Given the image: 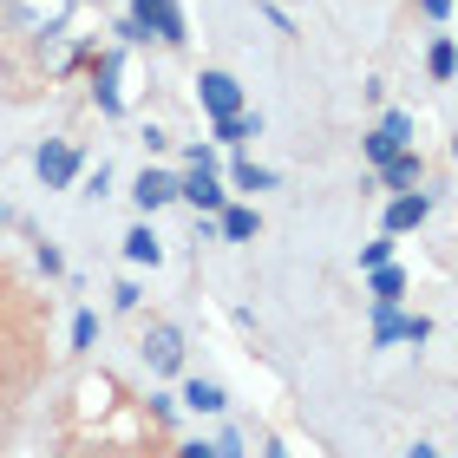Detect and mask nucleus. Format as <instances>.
<instances>
[{
    "label": "nucleus",
    "mask_w": 458,
    "mask_h": 458,
    "mask_svg": "<svg viewBox=\"0 0 458 458\" xmlns=\"http://www.w3.org/2000/svg\"><path fill=\"white\" fill-rule=\"evenodd\" d=\"M131 20H138V27H144V39H164V47H183V39H191V33H183V13H177V0H131Z\"/></svg>",
    "instance_id": "nucleus-1"
},
{
    "label": "nucleus",
    "mask_w": 458,
    "mask_h": 458,
    "mask_svg": "<svg viewBox=\"0 0 458 458\" xmlns=\"http://www.w3.org/2000/svg\"><path fill=\"white\" fill-rule=\"evenodd\" d=\"M432 321L426 315H400V308H373V341L393 347V341H426Z\"/></svg>",
    "instance_id": "nucleus-2"
},
{
    "label": "nucleus",
    "mask_w": 458,
    "mask_h": 458,
    "mask_svg": "<svg viewBox=\"0 0 458 458\" xmlns=\"http://www.w3.org/2000/svg\"><path fill=\"white\" fill-rule=\"evenodd\" d=\"M66 13H72V0H13L20 33H59V27H66Z\"/></svg>",
    "instance_id": "nucleus-3"
},
{
    "label": "nucleus",
    "mask_w": 458,
    "mask_h": 458,
    "mask_svg": "<svg viewBox=\"0 0 458 458\" xmlns=\"http://www.w3.org/2000/svg\"><path fill=\"white\" fill-rule=\"evenodd\" d=\"M33 171H39V183H47V191H66V183L79 177V151H72V144H39Z\"/></svg>",
    "instance_id": "nucleus-4"
},
{
    "label": "nucleus",
    "mask_w": 458,
    "mask_h": 458,
    "mask_svg": "<svg viewBox=\"0 0 458 458\" xmlns=\"http://www.w3.org/2000/svg\"><path fill=\"white\" fill-rule=\"evenodd\" d=\"M393 151H412V118H406V112H386L380 131L367 138V157H373V164H386Z\"/></svg>",
    "instance_id": "nucleus-5"
},
{
    "label": "nucleus",
    "mask_w": 458,
    "mask_h": 458,
    "mask_svg": "<svg viewBox=\"0 0 458 458\" xmlns=\"http://www.w3.org/2000/svg\"><path fill=\"white\" fill-rule=\"evenodd\" d=\"M197 98H203V112H210V118L242 112V86H236L229 72H203V79H197Z\"/></svg>",
    "instance_id": "nucleus-6"
},
{
    "label": "nucleus",
    "mask_w": 458,
    "mask_h": 458,
    "mask_svg": "<svg viewBox=\"0 0 458 458\" xmlns=\"http://www.w3.org/2000/svg\"><path fill=\"white\" fill-rule=\"evenodd\" d=\"M144 360H151L157 373H177V360H183V335L171 321H151V335H144Z\"/></svg>",
    "instance_id": "nucleus-7"
},
{
    "label": "nucleus",
    "mask_w": 458,
    "mask_h": 458,
    "mask_svg": "<svg viewBox=\"0 0 458 458\" xmlns=\"http://www.w3.org/2000/svg\"><path fill=\"white\" fill-rule=\"evenodd\" d=\"M177 197L197 203V210H223V183H216L210 164H191V177H177Z\"/></svg>",
    "instance_id": "nucleus-8"
},
{
    "label": "nucleus",
    "mask_w": 458,
    "mask_h": 458,
    "mask_svg": "<svg viewBox=\"0 0 458 458\" xmlns=\"http://www.w3.org/2000/svg\"><path fill=\"white\" fill-rule=\"evenodd\" d=\"M426 210H432V197L400 191V197L386 203V236H406V229H420V223H426Z\"/></svg>",
    "instance_id": "nucleus-9"
},
{
    "label": "nucleus",
    "mask_w": 458,
    "mask_h": 458,
    "mask_svg": "<svg viewBox=\"0 0 458 458\" xmlns=\"http://www.w3.org/2000/svg\"><path fill=\"white\" fill-rule=\"evenodd\" d=\"M380 183L386 191H420V151H393L380 164Z\"/></svg>",
    "instance_id": "nucleus-10"
},
{
    "label": "nucleus",
    "mask_w": 458,
    "mask_h": 458,
    "mask_svg": "<svg viewBox=\"0 0 458 458\" xmlns=\"http://www.w3.org/2000/svg\"><path fill=\"white\" fill-rule=\"evenodd\" d=\"M92 92H98V112H124V98H118V53H106L92 66Z\"/></svg>",
    "instance_id": "nucleus-11"
},
{
    "label": "nucleus",
    "mask_w": 458,
    "mask_h": 458,
    "mask_svg": "<svg viewBox=\"0 0 458 458\" xmlns=\"http://www.w3.org/2000/svg\"><path fill=\"white\" fill-rule=\"evenodd\" d=\"M131 197H138V210H164V203L177 197V177H164V171H144Z\"/></svg>",
    "instance_id": "nucleus-12"
},
{
    "label": "nucleus",
    "mask_w": 458,
    "mask_h": 458,
    "mask_svg": "<svg viewBox=\"0 0 458 458\" xmlns=\"http://www.w3.org/2000/svg\"><path fill=\"white\" fill-rule=\"evenodd\" d=\"M373 276V308H400V295H406V276L393 262H380V268H367Z\"/></svg>",
    "instance_id": "nucleus-13"
},
{
    "label": "nucleus",
    "mask_w": 458,
    "mask_h": 458,
    "mask_svg": "<svg viewBox=\"0 0 458 458\" xmlns=\"http://www.w3.org/2000/svg\"><path fill=\"white\" fill-rule=\"evenodd\" d=\"M210 131H216L223 144H242V138H256V131H262V118H249V112H223V118H210Z\"/></svg>",
    "instance_id": "nucleus-14"
},
{
    "label": "nucleus",
    "mask_w": 458,
    "mask_h": 458,
    "mask_svg": "<svg viewBox=\"0 0 458 458\" xmlns=\"http://www.w3.org/2000/svg\"><path fill=\"white\" fill-rule=\"evenodd\" d=\"M223 236H229V242H249V236H256V210H242V203H223Z\"/></svg>",
    "instance_id": "nucleus-15"
},
{
    "label": "nucleus",
    "mask_w": 458,
    "mask_h": 458,
    "mask_svg": "<svg viewBox=\"0 0 458 458\" xmlns=\"http://www.w3.org/2000/svg\"><path fill=\"white\" fill-rule=\"evenodd\" d=\"M183 400H191L197 412H223L229 400H223V386L216 380H191V386H183Z\"/></svg>",
    "instance_id": "nucleus-16"
},
{
    "label": "nucleus",
    "mask_w": 458,
    "mask_h": 458,
    "mask_svg": "<svg viewBox=\"0 0 458 458\" xmlns=\"http://www.w3.org/2000/svg\"><path fill=\"white\" fill-rule=\"evenodd\" d=\"M124 256H131V262H157V256H164V249H157V236H151V229H144V223H138V229H131V236H124Z\"/></svg>",
    "instance_id": "nucleus-17"
},
{
    "label": "nucleus",
    "mask_w": 458,
    "mask_h": 458,
    "mask_svg": "<svg viewBox=\"0 0 458 458\" xmlns=\"http://www.w3.org/2000/svg\"><path fill=\"white\" fill-rule=\"evenodd\" d=\"M229 177H236V191H268V183H276V177L262 171V164H249V157H242V164H236Z\"/></svg>",
    "instance_id": "nucleus-18"
},
{
    "label": "nucleus",
    "mask_w": 458,
    "mask_h": 458,
    "mask_svg": "<svg viewBox=\"0 0 458 458\" xmlns=\"http://www.w3.org/2000/svg\"><path fill=\"white\" fill-rule=\"evenodd\" d=\"M426 66H432V79H452V66H458V53H452V39H439V47L426 53Z\"/></svg>",
    "instance_id": "nucleus-19"
},
{
    "label": "nucleus",
    "mask_w": 458,
    "mask_h": 458,
    "mask_svg": "<svg viewBox=\"0 0 458 458\" xmlns=\"http://www.w3.org/2000/svg\"><path fill=\"white\" fill-rule=\"evenodd\" d=\"M380 262H393V236H380V242L360 249V268H380Z\"/></svg>",
    "instance_id": "nucleus-20"
},
{
    "label": "nucleus",
    "mask_w": 458,
    "mask_h": 458,
    "mask_svg": "<svg viewBox=\"0 0 458 458\" xmlns=\"http://www.w3.org/2000/svg\"><path fill=\"white\" fill-rule=\"evenodd\" d=\"M92 341H98V321L79 315V321H72V347H92Z\"/></svg>",
    "instance_id": "nucleus-21"
},
{
    "label": "nucleus",
    "mask_w": 458,
    "mask_h": 458,
    "mask_svg": "<svg viewBox=\"0 0 458 458\" xmlns=\"http://www.w3.org/2000/svg\"><path fill=\"white\" fill-rule=\"evenodd\" d=\"M216 458H242V439H236V432H223V439H216Z\"/></svg>",
    "instance_id": "nucleus-22"
},
{
    "label": "nucleus",
    "mask_w": 458,
    "mask_h": 458,
    "mask_svg": "<svg viewBox=\"0 0 458 458\" xmlns=\"http://www.w3.org/2000/svg\"><path fill=\"white\" fill-rule=\"evenodd\" d=\"M183 458H216V445H203V439H191V445H183Z\"/></svg>",
    "instance_id": "nucleus-23"
},
{
    "label": "nucleus",
    "mask_w": 458,
    "mask_h": 458,
    "mask_svg": "<svg viewBox=\"0 0 458 458\" xmlns=\"http://www.w3.org/2000/svg\"><path fill=\"white\" fill-rule=\"evenodd\" d=\"M420 7H426L432 20H445V13H452V0H420Z\"/></svg>",
    "instance_id": "nucleus-24"
},
{
    "label": "nucleus",
    "mask_w": 458,
    "mask_h": 458,
    "mask_svg": "<svg viewBox=\"0 0 458 458\" xmlns=\"http://www.w3.org/2000/svg\"><path fill=\"white\" fill-rule=\"evenodd\" d=\"M406 458H439V452H432V445H412V452H406Z\"/></svg>",
    "instance_id": "nucleus-25"
},
{
    "label": "nucleus",
    "mask_w": 458,
    "mask_h": 458,
    "mask_svg": "<svg viewBox=\"0 0 458 458\" xmlns=\"http://www.w3.org/2000/svg\"><path fill=\"white\" fill-rule=\"evenodd\" d=\"M268 458H288V452H282V445H268Z\"/></svg>",
    "instance_id": "nucleus-26"
}]
</instances>
